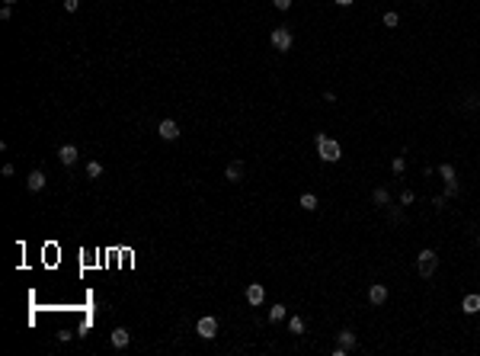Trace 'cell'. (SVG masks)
<instances>
[{
    "label": "cell",
    "mask_w": 480,
    "mask_h": 356,
    "mask_svg": "<svg viewBox=\"0 0 480 356\" xmlns=\"http://www.w3.org/2000/svg\"><path fill=\"white\" fill-rule=\"evenodd\" d=\"M317 154H320V161H327V164H336L339 158H343V148H339V141H333V138H327L324 132H317Z\"/></svg>",
    "instance_id": "cell-1"
},
{
    "label": "cell",
    "mask_w": 480,
    "mask_h": 356,
    "mask_svg": "<svg viewBox=\"0 0 480 356\" xmlns=\"http://www.w3.org/2000/svg\"><path fill=\"white\" fill-rule=\"evenodd\" d=\"M435 266H439V254H435V250H423V254L416 257V270H420L423 279H429L435 273Z\"/></svg>",
    "instance_id": "cell-2"
},
{
    "label": "cell",
    "mask_w": 480,
    "mask_h": 356,
    "mask_svg": "<svg viewBox=\"0 0 480 356\" xmlns=\"http://www.w3.org/2000/svg\"><path fill=\"white\" fill-rule=\"evenodd\" d=\"M269 42H272L275 51H288V48H292V42H295V39H292V29H285V26H275L272 36H269Z\"/></svg>",
    "instance_id": "cell-3"
},
{
    "label": "cell",
    "mask_w": 480,
    "mask_h": 356,
    "mask_svg": "<svg viewBox=\"0 0 480 356\" xmlns=\"http://www.w3.org/2000/svg\"><path fill=\"white\" fill-rule=\"evenodd\" d=\"M196 331H199L202 340H212V337H218V321H215V318H199Z\"/></svg>",
    "instance_id": "cell-4"
},
{
    "label": "cell",
    "mask_w": 480,
    "mask_h": 356,
    "mask_svg": "<svg viewBox=\"0 0 480 356\" xmlns=\"http://www.w3.org/2000/svg\"><path fill=\"white\" fill-rule=\"evenodd\" d=\"M77 158H80V154H77V148H74V145H61V148H58V161L64 164V167L77 164Z\"/></svg>",
    "instance_id": "cell-5"
},
{
    "label": "cell",
    "mask_w": 480,
    "mask_h": 356,
    "mask_svg": "<svg viewBox=\"0 0 480 356\" xmlns=\"http://www.w3.org/2000/svg\"><path fill=\"white\" fill-rule=\"evenodd\" d=\"M157 132H160V138H167V141H173V138H179V125L173 122V119H163V122L157 125Z\"/></svg>",
    "instance_id": "cell-6"
},
{
    "label": "cell",
    "mask_w": 480,
    "mask_h": 356,
    "mask_svg": "<svg viewBox=\"0 0 480 356\" xmlns=\"http://www.w3.org/2000/svg\"><path fill=\"white\" fill-rule=\"evenodd\" d=\"M263 299H266V289L259 282H250L247 286V302L250 305H263Z\"/></svg>",
    "instance_id": "cell-7"
},
{
    "label": "cell",
    "mask_w": 480,
    "mask_h": 356,
    "mask_svg": "<svg viewBox=\"0 0 480 356\" xmlns=\"http://www.w3.org/2000/svg\"><path fill=\"white\" fill-rule=\"evenodd\" d=\"M368 302H371V305H384V302H388V286L374 282L371 289H368Z\"/></svg>",
    "instance_id": "cell-8"
},
{
    "label": "cell",
    "mask_w": 480,
    "mask_h": 356,
    "mask_svg": "<svg viewBox=\"0 0 480 356\" xmlns=\"http://www.w3.org/2000/svg\"><path fill=\"white\" fill-rule=\"evenodd\" d=\"M26 186H29L32 193H42V189H45V173H42V170H32L29 177H26Z\"/></svg>",
    "instance_id": "cell-9"
},
{
    "label": "cell",
    "mask_w": 480,
    "mask_h": 356,
    "mask_svg": "<svg viewBox=\"0 0 480 356\" xmlns=\"http://www.w3.org/2000/svg\"><path fill=\"white\" fill-rule=\"evenodd\" d=\"M109 340H112V346H116V350H125V346H128V340H132V334H128L125 327H116Z\"/></svg>",
    "instance_id": "cell-10"
},
{
    "label": "cell",
    "mask_w": 480,
    "mask_h": 356,
    "mask_svg": "<svg viewBox=\"0 0 480 356\" xmlns=\"http://www.w3.org/2000/svg\"><path fill=\"white\" fill-rule=\"evenodd\" d=\"M243 173H247V167H243L240 161H234V164H228V170H224V177H228L231 183H240V180H243Z\"/></svg>",
    "instance_id": "cell-11"
},
{
    "label": "cell",
    "mask_w": 480,
    "mask_h": 356,
    "mask_svg": "<svg viewBox=\"0 0 480 356\" xmlns=\"http://www.w3.org/2000/svg\"><path fill=\"white\" fill-rule=\"evenodd\" d=\"M461 311H464V315H477V311H480V295H477V292L464 295V302H461Z\"/></svg>",
    "instance_id": "cell-12"
},
{
    "label": "cell",
    "mask_w": 480,
    "mask_h": 356,
    "mask_svg": "<svg viewBox=\"0 0 480 356\" xmlns=\"http://www.w3.org/2000/svg\"><path fill=\"white\" fill-rule=\"evenodd\" d=\"M371 202H374V205H388V202H391V193H388L384 186H378V189L371 193Z\"/></svg>",
    "instance_id": "cell-13"
},
{
    "label": "cell",
    "mask_w": 480,
    "mask_h": 356,
    "mask_svg": "<svg viewBox=\"0 0 480 356\" xmlns=\"http://www.w3.org/2000/svg\"><path fill=\"white\" fill-rule=\"evenodd\" d=\"M336 340H339V346L352 350V346H355V334H352V331H339V334H336Z\"/></svg>",
    "instance_id": "cell-14"
},
{
    "label": "cell",
    "mask_w": 480,
    "mask_h": 356,
    "mask_svg": "<svg viewBox=\"0 0 480 356\" xmlns=\"http://www.w3.org/2000/svg\"><path fill=\"white\" fill-rule=\"evenodd\" d=\"M301 209H304V212H314V209H317V196H314V193H304V196H301Z\"/></svg>",
    "instance_id": "cell-15"
},
{
    "label": "cell",
    "mask_w": 480,
    "mask_h": 356,
    "mask_svg": "<svg viewBox=\"0 0 480 356\" xmlns=\"http://www.w3.org/2000/svg\"><path fill=\"white\" fill-rule=\"evenodd\" d=\"M86 177L100 180V177H103V164H100V161H90V164H86Z\"/></svg>",
    "instance_id": "cell-16"
},
{
    "label": "cell",
    "mask_w": 480,
    "mask_h": 356,
    "mask_svg": "<svg viewBox=\"0 0 480 356\" xmlns=\"http://www.w3.org/2000/svg\"><path fill=\"white\" fill-rule=\"evenodd\" d=\"M439 173H442V180H445V183H451V180H455V167H451V164H442Z\"/></svg>",
    "instance_id": "cell-17"
},
{
    "label": "cell",
    "mask_w": 480,
    "mask_h": 356,
    "mask_svg": "<svg viewBox=\"0 0 480 356\" xmlns=\"http://www.w3.org/2000/svg\"><path fill=\"white\" fill-rule=\"evenodd\" d=\"M288 331H292V334H304V321H301L298 315H295L292 321H288Z\"/></svg>",
    "instance_id": "cell-18"
},
{
    "label": "cell",
    "mask_w": 480,
    "mask_h": 356,
    "mask_svg": "<svg viewBox=\"0 0 480 356\" xmlns=\"http://www.w3.org/2000/svg\"><path fill=\"white\" fill-rule=\"evenodd\" d=\"M285 318V305H272L269 308V321H282Z\"/></svg>",
    "instance_id": "cell-19"
},
{
    "label": "cell",
    "mask_w": 480,
    "mask_h": 356,
    "mask_svg": "<svg viewBox=\"0 0 480 356\" xmlns=\"http://www.w3.org/2000/svg\"><path fill=\"white\" fill-rule=\"evenodd\" d=\"M384 26H388V29H397V23H400V16L397 13H384V20H381Z\"/></svg>",
    "instance_id": "cell-20"
},
{
    "label": "cell",
    "mask_w": 480,
    "mask_h": 356,
    "mask_svg": "<svg viewBox=\"0 0 480 356\" xmlns=\"http://www.w3.org/2000/svg\"><path fill=\"white\" fill-rule=\"evenodd\" d=\"M391 167H394V173H404V170H407V158H394Z\"/></svg>",
    "instance_id": "cell-21"
},
{
    "label": "cell",
    "mask_w": 480,
    "mask_h": 356,
    "mask_svg": "<svg viewBox=\"0 0 480 356\" xmlns=\"http://www.w3.org/2000/svg\"><path fill=\"white\" fill-rule=\"evenodd\" d=\"M458 193V180H451V183H445V199H451Z\"/></svg>",
    "instance_id": "cell-22"
},
{
    "label": "cell",
    "mask_w": 480,
    "mask_h": 356,
    "mask_svg": "<svg viewBox=\"0 0 480 356\" xmlns=\"http://www.w3.org/2000/svg\"><path fill=\"white\" fill-rule=\"evenodd\" d=\"M413 199H416V196L410 193V189H404V193H400V205H410V202H413Z\"/></svg>",
    "instance_id": "cell-23"
},
{
    "label": "cell",
    "mask_w": 480,
    "mask_h": 356,
    "mask_svg": "<svg viewBox=\"0 0 480 356\" xmlns=\"http://www.w3.org/2000/svg\"><path fill=\"white\" fill-rule=\"evenodd\" d=\"M77 7H80V0H64V10H67V13H74Z\"/></svg>",
    "instance_id": "cell-24"
},
{
    "label": "cell",
    "mask_w": 480,
    "mask_h": 356,
    "mask_svg": "<svg viewBox=\"0 0 480 356\" xmlns=\"http://www.w3.org/2000/svg\"><path fill=\"white\" fill-rule=\"evenodd\" d=\"M275 4V10H288V7H292V0H272Z\"/></svg>",
    "instance_id": "cell-25"
},
{
    "label": "cell",
    "mask_w": 480,
    "mask_h": 356,
    "mask_svg": "<svg viewBox=\"0 0 480 356\" xmlns=\"http://www.w3.org/2000/svg\"><path fill=\"white\" fill-rule=\"evenodd\" d=\"M13 16V10H10V4H4V10H0V20H10Z\"/></svg>",
    "instance_id": "cell-26"
},
{
    "label": "cell",
    "mask_w": 480,
    "mask_h": 356,
    "mask_svg": "<svg viewBox=\"0 0 480 356\" xmlns=\"http://www.w3.org/2000/svg\"><path fill=\"white\" fill-rule=\"evenodd\" d=\"M336 7H352V0H333Z\"/></svg>",
    "instance_id": "cell-27"
},
{
    "label": "cell",
    "mask_w": 480,
    "mask_h": 356,
    "mask_svg": "<svg viewBox=\"0 0 480 356\" xmlns=\"http://www.w3.org/2000/svg\"><path fill=\"white\" fill-rule=\"evenodd\" d=\"M4 4H10V7H13V4H20V0H4Z\"/></svg>",
    "instance_id": "cell-28"
},
{
    "label": "cell",
    "mask_w": 480,
    "mask_h": 356,
    "mask_svg": "<svg viewBox=\"0 0 480 356\" xmlns=\"http://www.w3.org/2000/svg\"><path fill=\"white\" fill-rule=\"evenodd\" d=\"M477 244H480V238H477Z\"/></svg>",
    "instance_id": "cell-29"
}]
</instances>
